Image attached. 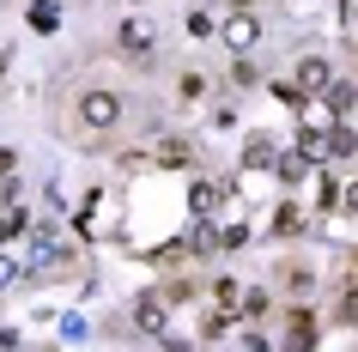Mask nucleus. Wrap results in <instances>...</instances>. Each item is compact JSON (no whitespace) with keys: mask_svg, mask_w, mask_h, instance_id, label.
Instances as JSON below:
<instances>
[{"mask_svg":"<svg viewBox=\"0 0 358 352\" xmlns=\"http://www.w3.org/2000/svg\"><path fill=\"white\" fill-rule=\"evenodd\" d=\"M219 37H225L231 55H249V49L262 43V19H255V13H231V19L219 24Z\"/></svg>","mask_w":358,"mask_h":352,"instance_id":"2","label":"nucleus"},{"mask_svg":"<svg viewBox=\"0 0 358 352\" xmlns=\"http://www.w3.org/2000/svg\"><path fill=\"white\" fill-rule=\"evenodd\" d=\"M237 310H243V316H262L267 310V292H262V286H243V304H237Z\"/></svg>","mask_w":358,"mask_h":352,"instance_id":"17","label":"nucleus"},{"mask_svg":"<svg viewBox=\"0 0 358 352\" xmlns=\"http://www.w3.org/2000/svg\"><path fill=\"white\" fill-rule=\"evenodd\" d=\"M280 164V146L267 140V134H249V146H243V170H273Z\"/></svg>","mask_w":358,"mask_h":352,"instance_id":"7","label":"nucleus"},{"mask_svg":"<svg viewBox=\"0 0 358 352\" xmlns=\"http://www.w3.org/2000/svg\"><path fill=\"white\" fill-rule=\"evenodd\" d=\"M158 292H164V304H189L194 286H189V279H176V286H158Z\"/></svg>","mask_w":358,"mask_h":352,"instance_id":"20","label":"nucleus"},{"mask_svg":"<svg viewBox=\"0 0 358 352\" xmlns=\"http://www.w3.org/2000/svg\"><path fill=\"white\" fill-rule=\"evenodd\" d=\"M19 231H24V213H0V243L19 237Z\"/></svg>","mask_w":358,"mask_h":352,"instance_id":"22","label":"nucleus"},{"mask_svg":"<svg viewBox=\"0 0 358 352\" xmlns=\"http://www.w3.org/2000/svg\"><path fill=\"white\" fill-rule=\"evenodd\" d=\"M346 286H358V249H346Z\"/></svg>","mask_w":358,"mask_h":352,"instance_id":"24","label":"nucleus"},{"mask_svg":"<svg viewBox=\"0 0 358 352\" xmlns=\"http://www.w3.org/2000/svg\"><path fill=\"white\" fill-rule=\"evenodd\" d=\"M352 104H358V92H352V85H340V79H334V85H328V110H334V115H346V110H352Z\"/></svg>","mask_w":358,"mask_h":352,"instance_id":"12","label":"nucleus"},{"mask_svg":"<svg viewBox=\"0 0 358 352\" xmlns=\"http://www.w3.org/2000/svg\"><path fill=\"white\" fill-rule=\"evenodd\" d=\"M176 92L194 104V97H207V79H201V73H182V79H176Z\"/></svg>","mask_w":358,"mask_h":352,"instance_id":"18","label":"nucleus"},{"mask_svg":"<svg viewBox=\"0 0 358 352\" xmlns=\"http://www.w3.org/2000/svg\"><path fill=\"white\" fill-rule=\"evenodd\" d=\"M340 195H346V188H340L334 176H322V183H316V206H322V213H328V206H340Z\"/></svg>","mask_w":358,"mask_h":352,"instance_id":"15","label":"nucleus"},{"mask_svg":"<svg viewBox=\"0 0 358 352\" xmlns=\"http://www.w3.org/2000/svg\"><path fill=\"white\" fill-rule=\"evenodd\" d=\"M340 206H346V213H358V183L346 188V195H340Z\"/></svg>","mask_w":358,"mask_h":352,"instance_id":"25","label":"nucleus"},{"mask_svg":"<svg viewBox=\"0 0 358 352\" xmlns=\"http://www.w3.org/2000/svg\"><path fill=\"white\" fill-rule=\"evenodd\" d=\"M0 176H13V152L0 146Z\"/></svg>","mask_w":358,"mask_h":352,"instance_id":"27","label":"nucleus"},{"mask_svg":"<svg viewBox=\"0 0 358 352\" xmlns=\"http://www.w3.org/2000/svg\"><path fill=\"white\" fill-rule=\"evenodd\" d=\"M13 201H19V183H13V176H0V213H13Z\"/></svg>","mask_w":358,"mask_h":352,"instance_id":"23","label":"nucleus"},{"mask_svg":"<svg viewBox=\"0 0 358 352\" xmlns=\"http://www.w3.org/2000/svg\"><path fill=\"white\" fill-rule=\"evenodd\" d=\"M322 152H328V158H352V152H358V134L352 128H328V134H322Z\"/></svg>","mask_w":358,"mask_h":352,"instance_id":"11","label":"nucleus"},{"mask_svg":"<svg viewBox=\"0 0 358 352\" xmlns=\"http://www.w3.org/2000/svg\"><path fill=\"white\" fill-rule=\"evenodd\" d=\"M134 328H140V334H158V340L170 334V316H164V292H140V297H134Z\"/></svg>","mask_w":358,"mask_h":352,"instance_id":"3","label":"nucleus"},{"mask_svg":"<svg viewBox=\"0 0 358 352\" xmlns=\"http://www.w3.org/2000/svg\"><path fill=\"white\" fill-rule=\"evenodd\" d=\"M310 164H316V158H310V152H280V164H273V176H280V183H303V176H310Z\"/></svg>","mask_w":358,"mask_h":352,"instance_id":"10","label":"nucleus"},{"mask_svg":"<svg viewBox=\"0 0 358 352\" xmlns=\"http://www.w3.org/2000/svg\"><path fill=\"white\" fill-rule=\"evenodd\" d=\"M219 201H225V188H219V183H207V176H201V183L189 188V206H194V219H213V213H219Z\"/></svg>","mask_w":358,"mask_h":352,"instance_id":"8","label":"nucleus"},{"mask_svg":"<svg viewBox=\"0 0 358 352\" xmlns=\"http://www.w3.org/2000/svg\"><path fill=\"white\" fill-rule=\"evenodd\" d=\"M122 55H134L140 67L152 61V24L146 19H122Z\"/></svg>","mask_w":358,"mask_h":352,"instance_id":"5","label":"nucleus"},{"mask_svg":"<svg viewBox=\"0 0 358 352\" xmlns=\"http://www.w3.org/2000/svg\"><path fill=\"white\" fill-rule=\"evenodd\" d=\"M285 352H316V322H310V310H292V334H285Z\"/></svg>","mask_w":358,"mask_h":352,"instance_id":"9","label":"nucleus"},{"mask_svg":"<svg viewBox=\"0 0 358 352\" xmlns=\"http://www.w3.org/2000/svg\"><path fill=\"white\" fill-rule=\"evenodd\" d=\"M298 206H280V213H273V231H280V237H298Z\"/></svg>","mask_w":358,"mask_h":352,"instance_id":"16","label":"nucleus"},{"mask_svg":"<svg viewBox=\"0 0 358 352\" xmlns=\"http://www.w3.org/2000/svg\"><path fill=\"white\" fill-rule=\"evenodd\" d=\"M55 24H61V13L49 0H37V6H31V31H55Z\"/></svg>","mask_w":358,"mask_h":352,"instance_id":"13","label":"nucleus"},{"mask_svg":"<svg viewBox=\"0 0 358 352\" xmlns=\"http://www.w3.org/2000/svg\"><path fill=\"white\" fill-rule=\"evenodd\" d=\"M19 279H24V267H19L13 255H0V292H6V286H19Z\"/></svg>","mask_w":358,"mask_h":352,"instance_id":"19","label":"nucleus"},{"mask_svg":"<svg viewBox=\"0 0 358 352\" xmlns=\"http://www.w3.org/2000/svg\"><path fill=\"white\" fill-rule=\"evenodd\" d=\"M152 164H164V170H189V164H194V140H158Z\"/></svg>","mask_w":358,"mask_h":352,"instance_id":"6","label":"nucleus"},{"mask_svg":"<svg viewBox=\"0 0 358 352\" xmlns=\"http://www.w3.org/2000/svg\"><path fill=\"white\" fill-rule=\"evenodd\" d=\"M340 322H352V328H358V286H346V297H340Z\"/></svg>","mask_w":358,"mask_h":352,"instance_id":"21","label":"nucleus"},{"mask_svg":"<svg viewBox=\"0 0 358 352\" xmlns=\"http://www.w3.org/2000/svg\"><path fill=\"white\" fill-rule=\"evenodd\" d=\"M219 243H225V249H243V243H249V225H243V219L219 225Z\"/></svg>","mask_w":358,"mask_h":352,"instance_id":"14","label":"nucleus"},{"mask_svg":"<svg viewBox=\"0 0 358 352\" xmlns=\"http://www.w3.org/2000/svg\"><path fill=\"white\" fill-rule=\"evenodd\" d=\"M334 85V67H328V55H303L298 61V92L303 97H316V92H328Z\"/></svg>","mask_w":358,"mask_h":352,"instance_id":"4","label":"nucleus"},{"mask_svg":"<svg viewBox=\"0 0 358 352\" xmlns=\"http://www.w3.org/2000/svg\"><path fill=\"white\" fill-rule=\"evenodd\" d=\"M164 352H189V340H176V334H164Z\"/></svg>","mask_w":358,"mask_h":352,"instance_id":"26","label":"nucleus"},{"mask_svg":"<svg viewBox=\"0 0 358 352\" xmlns=\"http://www.w3.org/2000/svg\"><path fill=\"white\" fill-rule=\"evenodd\" d=\"M79 122L92 134H110L115 122H122V92H110V85H92V92H79Z\"/></svg>","mask_w":358,"mask_h":352,"instance_id":"1","label":"nucleus"}]
</instances>
